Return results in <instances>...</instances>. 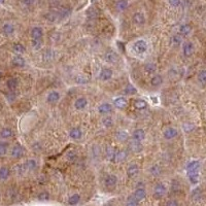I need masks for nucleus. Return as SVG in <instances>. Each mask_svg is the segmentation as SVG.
Masks as SVG:
<instances>
[{"mask_svg":"<svg viewBox=\"0 0 206 206\" xmlns=\"http://www.w3.org/2000/svg\"><path fill=\"white\" fill-rule=\"evenodd\" d=\"M199 169H200V162L199 161H192L187 166V173L189 180L191 183L197 184L199 181Z\"/></svg>","mask_w":206,"mask_h":206,"instance_id":"obj_1","label":"nucleus"},{"mask_svg":"<svg viewBox=\"0 0 206 206\" xmlns=\"http://www.w3.org/2000/svg\"><path fill=\"white\" fill-rule=\"evenodd\" d=\"M132 48H133V51L137 55H142L145 53L147 50V44H146V41L142 40V39H139V40L134 42Z\"/></svg>","mask_w":206,"mask_h":206,"instance_id":"obj_2","label":"nucleus"},{"mask_svg":"<svg viewBox=\"0 0 206 206\" xmlns=\"http://www.w3.org/2000/svg\"><path fill=\"white\" fill-rule=\"evenodd\" d=\"M166 192H167V189H166L165 184L162 183H159L156 184V187H153V196L157 199H161L165 196Z\"/></svg>","mask_w":206,"mask_h":206,"instance_id":"obj_3","label":"nucleus"},{"mask_svg":"<svg viewBox=\"0 0 206 206\" xmlns=\"http://www.w3.org/2000/svg\"><path fill=\"white\" fill-rule=\"evenodd\" d=\"M194 51H195V47H194V44L191 41H186L183 44V54L184 57L189 58L194 54Z\"/></svg>","mask_w":206,"mask_h":206,"instance_id":"obj_4","label":"nucleus"},{"mask_svg":"<svg viewBox=\"0 0 206 206\" xmlns=\"http://www.w3.org/2000/svg\"><path fill=\"white\" fill-rule=\"evenodd\" d=\"M104 60L109 64H116L119 61V56L116 52L113 51H107L104 55Z\"/></svg>","mask_w":206,"mask_h":206,"instance_id":"obj_5","label":"nucleus"},{"mask_svg":"<svg viewBox=\"0 0 206 206\" xmlns=\"http://www.w3.org/2000/svg\"><path fill=\"white\" fill-rule=\"evenodd\" d=\"M132 21H133V23L135 25L142 26V25H144V23H145V17H144V15L142 13L137 11V13H135L133 15V17H132Z\"/></svg>","mask_w":206,"mask_h":206,"instance_id":"obj_6","label":"nucleus"},{"mask_svg":"<svg viewBox=\"0 0 206 206\" xmlns=\"http://www.w3.org/2000/svg\"><path fill=\"white\" fill-rule=\"evenodd\" d=\"M112 70L110 68H107V67H104V68L101 69V71L99 73V78L101 81H109L110 78H112Z\"/></svg>","mask_w":206,"mask_h":206,"instance_id":"obj_7","label":"nucleus"},{"mask_svg":"<svg viewBox=\"0 0 206 206\" xmlns=\"http://www.w3.org/2000/svg\"><path fill=\"white\" fill-rule=\"evenodd\" d=\"M116 183H118V178H116V175H112V174L107 175L105 179H104V183H105V186L108 187V189H113V187H116Z\"/></svg>","mask_w":206,"mask_h":206,"instance_id":"obj_8","label":"nucleus"},{"mask_svg":"<svg viewBox=\"0 0 206 206\" xmlns=\"http://www.w3.org/2000/svg\"><path fill=\"white\" fill-rule=\"evenodd\" d=\"M11 157H14V158L20 159V158H22L24 155V149L20 145V144H16V145L11 149Z\"/></svg>","mask_w":206,"mask_h":206,"instance_id":"obj_9","label":"nucleus"},{"mask_svg":"<svg viewBox=\"0 0 206 206\" xmlns=\"http://www.w3.org/2000/svg\"><path fill=\"white\" fill-rule=\"evenodd\" d=\"M44 36V30L40 27H33L31 30V37L35 40H40Z\"/></svg>","mask_w":206,"mask_h":206,"instance_id":"obj_10","label":"nucleus"},{"mask_svg":"<svg viewBox=\"0 0 206 206\" xmlns=\"http://www.w3.org/2000/svg\"><path fill=\"white\" fill-rule=\"evenodd\" d=\"M129 149H130V150H132L133 153H140L143 147H142V144H141L140 141L133 139L132 141H130V143H129Z\"/></svg>","mask_w":206,"mask_h":206,"instance_id":"obj_11","label":"nucleus"},{"mask_svg":"<svg viewBox=\"0 0 206 206\" xmlns=\"http://www.w3.org/2000/svg\"><path fill=\"white\" fill-rule=\"evenodd\" d=\"M177 130L175 128H172V127H169L165 130L164 132V137L166 138V139L170 140V139H173L174 137L177 136Z\"/></svg>","mask_w":206,"mask_h":206,"instance_id":"obj_12","label":"nucleus"},{"mask_svg":"<svg viewBox=\"0 0 206 206\" xmlns=\"http://www.w3.org/2000/svg\"><path fill=\"white\" fill-rule=\"evenodd\" d=\"M133 196L135 197V199H136L138 202H139V201H142V200L145 199V197H146V192H145V190L142 189V187H138V189L134 192Z\"/></svg>","mask_w":206,"mask_h":206,"instance_id":"obj_13","label":"nucleus"},{"mask_svg":"<svg viewBox=\"0 0 206 206\" xmlns=\"http://www.w3.org/2000/svg\"><path fill=\"white\" fill-rule=\"evenodd\" d=\"M113 104H115V106L116 108L123 109V108H125L126 105H127V99H126L125 97H118L113 100Z\"/></svg>","mask_w":206,"mask_h":206,"instance_id":"obj_14","label":"nucleus"},{"mask_svg":"<svg viewBox=\"0 0 206 206\" xmlns=\"http://www.w3.org/2000/svg\"><path fill=\"white\" fill-rule=\"evenodd\" d=\"M59 99H60V93L57 91H52L47 97V100L48 103H56L59 101Z\"/></svg>","mask_w":206,"mask_h":206,"instance_id":"obj_15","label":"nucleus"},{"mask_svg":"<svg viewBox=\"0 0 206 206\" xmlns=\"http://www.w3.org/2000/svg\"><path fill=\"white\" fill-rule=\"evenodd\" d=\"M138 173H139V168H138V166L137 165H135V164H133V165H130L128 167V169H127V174H128V176L129 177H136L137 175H138Z\"/></svg>","mask_w":206,"mask_h":206,"instance_id":"obj_16","label":"nucleus"},{"mask_svg":"<svg viewBox=\"0 0 206 206\" xmlns=\"http://www.w3.org/2000/svg\"><path fill=\"white\" fill-rule=\"evenodd\" d=\"M87 104H88L87 99H86V98H84V97H81V98H78V99L75 100L74 107H75L76 109L82 110V109H84L86 106H87Z\"/></svg>","mask_w":206,"mask_h":206,"instance_id":"obj_17","label":"nucleus"},{"mask_svg":"<svg viewBox=\"0 0 206 206\" xmlns=\"http://www.w3.org/2000/svg\"><path fill=\"white\" fill-rule=\"evenodd\" d=\"M2 32H3L6 36H10L11 34H14L15 26L11 23H5L4 25L2 26Z\"/></svg>","mask_w":206,"mask_h":206,"instance_id":"obj_18","label":"nucleus"},{"mask_svg":"<svg viewBox=\"0 0 206 206\" xmlns=\"http://www.w3.org/2000/svg\"><path fill=\"white\" fill-rule=\"evenodd\" d=\"M128 5H129L128 0H118V1L116 2L115 6L118 11H124L126 8L128 7Z\"/></svg>","mask_w":206,"mask_h":206,"instance_id":"obj_19","label":"nucleus"},{"mask_svg":"<svg viewBox=\"0 0 206 206\" xmlns=\"http://www.w3.org/2000/svg\"><path fill=\"white\" fill-rule=\"evenodd\" d=\"M132 137H133L134 140L142 141L144 139V137H145L144 130H142V129H136V130L133 132V134H132Z\"/></svg>","mask_w":206,"mask_h":206,"instance_id":"obj_20","label":"nucleus"},{"mask_svg":"<svg viewBox=\"0 0 206 206\" xmlns=\"http://www.w3.org/2000/svg\"><path fill=\"white\" fill-rule=\"evenodd\" d=\"M69 135H70V137H71L72 139L78 140V139H81L82 136V130L79 128H73V129L70 130Z\"/></svg>","mask_w":206,"mask_h":206,"instance_id":"obj_21","label":"nucleus"},{"mask_svg":"<svg viewBox=\"0 0 206 206\" xmlns=\"http://www.w3.org/2000/svg\"><path fill=\"white\" fill-rule=\"evenodd\" d=\"M192 32V26L190 24H183L179 27V34L181 36H187Z\"/></svg>","mask_w":206,"mask_h":206,"instance_id":"obj_22","label":"nucleus"},{"mask_svg":"<svg viewBox=\"0 0 206 206\" xmlns=\"http://www.w3.org/2000/svg\"><path fill=\"white\" fill-rule=\"evenodd\" d=\"M127 152L124 149H121V150H118V152H116V156H115V162H122L124 161V160L127 158Z\"/></svg>","mask_w":206,"mask_h":206,"instance_id":"obj_23","label":"nucleus"},{"mask_svg":"<svg viewBox=\"0 0 206 206\" xmlns=\"http://www.w3.org/2000/svg\"><path fill=\"white\" fill-rule=\"evenodd\" d=\"M112 110L111 104L109 103H103L99 106V112L102 113V115H105V113H109Z\"/></svg>","mask_w":206,"mask_h":206,"instance_id":"obj_24","label":"nucleus"},{"mask_svg":"<svg viewBox=\"0 0 206 206\" xmlns=\"http://www.w3.org/2000/svg\"><path fill=\"white\" fill-rule=\"evenodd\" d=\"M25 60H24L23 57H21L20 55H18V56L14 57L13 59V64L16 67H24L25 66Z\"/></svg>","mask_w":206,"mask_h":206,"instance_id":"obj_25","label":"nucleus"},{"mask_svg":"<svg viewBox=\"0 0 206 206\" xmlns=\"http://www.w3.org/2000/svg\"><path fill=\"white\" fill-rule=\"evenodd\" d=\"M162 84H163V78L161 75H153L150 78V85L153 86V87H159Z\"/></svg>","mask_w":206,"mask_h":206,"instance_id":"obj_26","label":"nucleus"},{"mask_svg":"<svg viewBox=\"0 0 206 206\" xmlns=\"http://www.w3.org/2000/svg\"><path fill=\"white\" fill-rule=\"evenodd\" d=\"M10 173L11 171L7 167H1L0 168V179L1 180L7 179L8 176H10Z\"/></svg>","mask_w":206,"mask_h":206,"instance_id":"obj_27","label":"nucleus"},{"mask_svg":"<svg viewBox=\"0 0 206 206\" xmlns=\"http://www.w3.org/2000/svg\"><path fill=\"white\" fill-rule=\"evenodd\" d=\"M25 166H26L27 170H35L36 167H37V163L35 162V160L29 159V160H27L26 161Z\"/></svg>","mask_w":206,"mask_h":206,"instance_id":"obj_28","label":"nucleus"},{"mask_svg":"<svg viewBox=\"0 0 206 206\" xmlns=\"http://www.w3.org/2000/svg\"><path fill=\"white\" fill-rule=\"evenodd\" d=\"M0 136H1V138H4V139L11 138V136H13V131L8 128H4L0 131Z\"/></svg>","mask_w":206,"mask_h":206,"instance_id":"obj_29","label":"nucleus"},{"mask_svg":"<svg viewBox=\"0 0 206 206\" xmlns=\"http://www.w3.org/2000/svg\"><path fill=\"white\" fill-rule=\"evenodd\" d=\"M134 106H135V108H137V109H144V108H146L147 103H146V101H145V100H143V99H138V100L135 101Z\"/></svg>","mask_w":206,"mask_h":206,"instance_id":"obj_30","label":"nucleus"},{"mask_svg":"<svg viewBox=\"0 0 206 206\" xmlns=\"http://www.w3.org/2000/svg\"><path fill=\"white\" fill-rule=\"evenodd\" d=\"M13 50L15 53H17V54L25 53V47H24L22 44H19V42H17V44H15L13 45Z\"/></svg>","mask_w":206,"mask_h":206,"instance_id":"obj_31","label":"nucleus"},{"mask_svg":"<svg viewBox=\"0 0 206 206\" xmlns=\"http://www.w3.org/2000/svg\"><path fill=\"white\" fill-rule=\"evenodd\" d=\"M81 200V196L78 194H73V195L68 199V204L69 205H76Z\"/></svg>","mask_w":206,"mask_h":206,"instance_id":"obj_32","label":"nucleus"},{"mask_svg":"<svg viewBox=\"0 0 206 206\" xmlns=\"http://www.w3.org/2000/svg\"><path fill=\"white\" fill-rule=\"evenodd\" d=\"M18 87V81L17 78H10L7 81V88L10 89V90L14 91L16 90Z\"/></svg>","mask_w":206,"mask_h":206,"instance_id":"obj_33","label":"nucleus"},{"mask_svg":"<svg viewBox=\"0 0 206 206\" xmlns=\"http://www.w3.org/2000/svg\"><path fill=\"white\" fill-rule=\"evenodd\" d=\"M75 82H76V84H78V85H85V84H87V82H89V78L86 75L79 74L76 76Z\"/></svg>","mask_w":206,"mask_h":206,"instance_id":"obj_34","label":"nucleus"},{"mask_svg":"<svg viewBox=\"0 0 206 206\" xmlns=\"http://www.w3.org/2000/svg\"><path fill=\"white\" fill-rule=\"evenodd\" d=\"M138 202L136 199H135V197L132 195V196H129L128 199H127V202H126V206H138Z\"/></svg>","mask_w":206,"mask_h":206,"instance_id":"obj_35","label":"nucleus"},{"mask_svg":"<svg viewBox=\"0 0 206 206\" xmlns=\"http://www.w3.org/2000/svg\"><path fill=\"white\" fill-rule=\"evenodd\" d=\"M198 81L200 84L206 85V70H201L198 73Z\"/></svg>","mask_w":206,"mask_h":206,"instance_id":"obj_36","label":"nucleus"},{"mask_svg":"<svg viewBox=\"0 0 206 206\" xmlns=\"http://www.w3.org/2000/svg\"><path fill=\"white\" fill-rule=\"evenodd\" d=\"M171 42H172V44H173L174 45H179L181 42H183V37H181L180 34H175V35L172 36Z\"/></svg>","mask_w":206,"mask_h":206,"instance_id":"obj_37","label":"nucleus"},{"mask_svg":"<svg viewBox=\"0 0 206 206\" xmlns=\"http://www.w3.org/2000/svg\"><path fill=\"white\" fill-rule=\"evenodd\" d=\"M116 138H118V140L122 141L123 142V141H125L128 138V133L124 130L119 131L118 133H116Z\"/></svg>","mask_w":206,"mask_h":206,"instance_id":"obj_38","label":"nucleus"},{"mask_svg":"<svg viewBox=\"0 0 206 206\" xmlns=\"http://www.w3.org/2000/svg\"><path fill=\"white\" fill-rule=\"evenodd\" d=\"M14 170H15V172H16L18 175H21V174H23L24 172L27 170V168H26L25 164H24V165H17V166H15Z\"/></svg>","mask_w":206,"mask_h":206,"instance_id":"obj_39","label":"nucleus"},{"mask_svg":"<svg viewBox=\"0 0 206 206\" xmlns=\"http://www.w3.org/2000/svg\"><path fill=\"white\" fill-rule=\"evenodd\" d=\"M115 156H116V150L112 149L111 146L107 147L106 149V157L108 160H112L115 159Z\"/></svg>","mask_w":206,"mask_h":206,"instance_id":"obj_40","label":"nucleus"},{"mask_svg":"<svg viewBox=\"0 0 206 206\" xmlns=\"http://www.w3.org/2000/svg\"><path fill=\"white\" fill-rule=\"evenodd\" d=\"M150 173H152L153 176H158V175L161 173V168L158 165H153V167H150Z\"/></svg>","mask_w":206,"mask_h":206,"instance_id":"obj_41","label":"nucleus"},{"mask_svg":"<svg viewBox=\"0 0 206 206\" xmlns=\"http://www.w3.org/2000/svg\"><path fill=\"white\" fill-rule=\"evenodd\" d=\"M144 68H145V71H146L147 73H153V72L156 71V69H157V68H156V65H155V64H153V63L146 64Z\"/></svg>","mask_w":206,"mask_h":206,"instance_id":"obj_42","label":"nucleus"},{"mask_svg":"<svg viewBox=\"0 0 206 206\" xmlns=\"http://www.w3.org/2000/svg\"><path fill=\"white\" fill-rule=\"evenodd\" d=\"M136 93V89H135L132 85H128L127 87L125 88V94L131 95V94H135Z\"/></svg>","mask_w":206,"mask_h":206,"instance_id":"obj_43","label":"nucleus"},{"mask_svg":"<svg viewBox=\"0 0 206 206\" xmlns=\"http://www.w3.org/2000/svg\"><path fill=\"white\" fill-rule=\"evenodd\" d=\"M48 199H50V194L48 192H41L38 195V200L40 201H48Z\"/></svg>","mask_w":206,"mask_h":206,"instance_id":"obj_44","label":"nucleus"},{"mask_svg":"<svg viewBox=\"0 0 206 206\" xmlns=\"http://www.w3.org/2000/svg\"><path fill=\"white\" fill-rule=\"evenodd\" d=\"M103 125L105 126V127H111L113 125V121L112 119L110 118V116H106V118L103 119Z\"/></svg>","mask_w":206,"mask_h":206,"instance_id":"obj_45","label":"nucleus"},{"mask_svg":"<svg viewBox=\"0 0 206 206\" xmlns=\"http://www.w3.org/2000/svg\"><path fill=\"white\" fill-rule=\"evenodd\" d=\"M69 14H70V10H69V8L64 7V8H62V10L60 11L59 16H60L61 18H66V17H68Z\"/></svg>","mask_w":206,"mask_h":206,"instance_id":"obj_46","label":"nucleus"},{"mask_svg":"<svg viewBox=\"0 0 206 206\" xmlns=\"http://www.w3.org/2000/svg\"><path fill=\"white\" fill-rule=\"evenodd\" d=\"M7 152V145L5 143L0 142V156H4Z\"/></svg>","mask_w":206,"mask_h":206,"instance_id":"obj_47","label":"nucleus"},{"mask_svg":"<svg viewBox=\"0 0 206 206\" xmlns=\"http://www.w3.org/2000/svg\"><path fill=\"white\" fill-rule=\"evenodd\" d=\"M76 157H78V155H76V153L74 150H70V152H68V153H67V160H69V161L75 160Z\"/></svg>","mask_w":206,"mask_h":206,"instance_id":"obj_48","label":"nucleus"},{"mask_svg":"<svg viewBox=\"0 0 206 206\" xmlns=\"http://www.w3.org/2000/svg\"><path fill=\"white\" fill-rule=\"evenodd\" d=\"M41 39L40 40H35V39H32V47L35 48V50H38V48H41Z\"/></svg>","mask_w":206,"mask_h":206,"instance_id":"obj_49","label":"nucleus"},{"mask_svg":"<svg viewBox=\"0 0 206 206\" xmlns=\"http://www.w3.org/2000/svg\"><path fill=\"white\" fill-rule=\"evenodd\" d=\"M168 3L172 7H178L181 3V0H168Z\"/></svg>","mask_w":206,"mask_h":206,"instance_id":"obj_50","label":"nucleus"},{"mask_svg":"<svg viewBox=\"0 0 206 206\" xmlns=\"http://www.w3.org/2000/svg\"><path fill=\"white\" fill-rule=\"evenodd\" d=\"M22 4L26 7H30L34 4V0H22Z\"/></svg>","mask_w":206,"mask_h":206,"instance_id":"obj_51","label":"nucleus"},{"mask_svg":"<svg viewBox=\"0 0 206 206\" xmlns=\"http://www.w3.org/2000/svg\"><path fill=\"white\" fill-rule=\"evenodd\" d=\"M194 128H195V126L193 124H184L183 125V129L186 132H191L192 130H194Z\"/></svg>","mask_w":206,"mask_h":206,"instance_id":"obj_52","label":"nucleus"},{"mask_svg":"<svg viewBox=\"0 0 206 206\" xmlns=\"http://www.w3.org/2000/svg\"><path fill=\"white\" fill-rule=\"evenodd\" d=\"M166 206H178V202L176 201V200L171 199L166 203Z\"/></svg>","mask_w":206,"mask_h":206,"instance_id":"obj_53","label":"nucleus"},{"mask_svg":"<svg viewBox=\"0 0 206 206\" xmlns=\"http://www.w3.org/2000/svg\"><path fill=\"white\" fill-rule=\"evenodd\" d=\"M4 2V0H0V3H3Z\"/></svg>","mask_w":206,"mask_h":206,"instance_id":"obj_54","label":"nucleus"},{"mask_svg":"<svg viewBox=\"0 0 206 206\" xmlns=\"http://www.w3.org/2000/svg\"><path fill=\"white\" fill-rule=\"evenodd\" d=\"M0 75H1V73H0Z\"/></svg>","mask_w":206,"mask_h":206,"instance_id":"obj_55","label":"nucleus"}]
</instances>
